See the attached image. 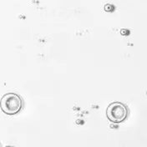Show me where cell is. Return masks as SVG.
<instances>
[{
  "mask_svg": "<svg viewBox=\"0 0 147 147\" xmlns=\"http://www.w3.org/2000/svg\"><path fill=\"white\" fill-rule=\"evenodd\" d=\"M24 107L23 99L16 93H7L0 100V108L8 115H14L19 113Z\"/></svg>",
  "mask_w": 147,
  "mask_h": 147,
  "instance_id": "cell-1",
  "label": "cell"
},
{
  "mask_svg": "<svg viewBox=\"0 0 147 147\" xmlns=\"http://www.w3.org/2000/svg\"><path fill=\"white\" fill-rule=\"evenodd\" d=\"M129 110L127 106L120 102H113L106 110V116L110 122L121 123L128 117Z\"/></svg>",
  "mask_w": 147,
  "mask_h": 147,
  "instance_id": "cell-2",
  "label": "cell"
},
{
  "mask_svg": "<svg viewBox=\"0 0 147 147\" xmlns=\"http://www.w3.org/2000/svg\"><path fill=\"white\" fill-rule=\"evenodd\" d=\"M105 10L107 11V12H112L115 10V6L111 5V4H106L105 6Z\"/></svg>",
  "mask_w": 147,
  "mask_h": 147,
  "instance_id": "cell-3",
  "label": "cell"
},
{
  "mask_svg": "<svg viewBox=\"0 0 147 147\" xmlns=\"http://www.w3.org/2000/svg\"><path fill=\"white\" fill-rule=\"evenodd\" d=\"M120 33L123 34V35H129V30H126V29H122L120 31Z\"/></svg>",
  "mask_w": 147,
  "mask_h": 147,
  "instance_id": "cell-4",
  "label": "cell"
},
{
  "mask_svg": "<svg viewBox=\"0 0 147 147\" xmlns=\"http://www.w3.org/2000/svg\"><path fill=\"white\" fill-rule=\"evenodd\" d=\"M6 147H13V146H6Z\"/></svg>",
  "mask_w": 147,
  "mask_h": 147,
  "instance_id": "cell-5",
  "label": "cell"
},
{
  "mask_svg": "<svg viewBox=\"0 0 147 147\" xmlns=\"http://www.w3.org/2000/svg\"><path fill=\"white\" fill-rule=\"evenodd\" d=\"M0 147H1V146H0Z\"/></svg>",
  "mask_w": 147,
  "mask_h": 147,
  "instance_id": "cell-6",
  "label": "cell"
}]
</instances>
